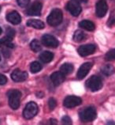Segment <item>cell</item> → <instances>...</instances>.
<instances>
[{"mask_svg": "<svg viewBox=\"0 0 115 125\" xmlns=\"http://www.w3.org/2000/svg\"><path fill=\"white\" fill-rule=\"evenodd\" d=\"M108 6L106 0H99L96 5V14L98 18H103L106 14Z\"/></svg>", "mask_w": 115, "mask_h": 125, "instance_id": "52a82bcc", "label": "cell"}, {"mask_svg": "<svg viewBox=\"0 0 115 125\" xmlns=\"http://www.w3.org/2000/svg\"><path fill=\"white\" fill-rule=\"evenodd\" d=\"M38 113V106L35 102H29L25 106L23 111V116L26 120H30L33 118Z\"/></svg>", "mask_w": 115, "mask_h": 125, "instance_id": "5b68a950", "label": "cell"}, {"mask_svg": "<svg viewBox=\"0 0 115 125\" xmlns=\"http://www.w3.org/2000/svg\"><path fill=\"white\" fill-rule=\"evenodd\" d=\"M42 43L43 44L45 45L46 47L48 48H57L59 45V42L56 38L53 36L45 34L42 37Z\"/></svg>", "mask_w": 115, "mask_h": 125, "instance_id": "ba28073f", "label": "cell"}, {"mask_svg": "<svg viewBox=\"0 0 115 125\" xmlns=\"http://www.w3.org/2000/svg\"><path fill=\"white\" fill-rule=\"evenodd\" d=\"M62 123L63 124H72V120L70 119V116H65L62 118Z\"/></svg>", "mask_w": 115, "mask_h": 125, "instance_id": "83f0119b", "label": "cell"}, {"mask_svg": "<svg viewBox=\"0 0 115 125\" xmlns=\"http://www.w3.org/2000/svg\"><path fill=\"white\" fill-rule=\"evenodd\" d=\"M6 83H7V78L5 76V75H3L2 74H0V85H5Z\"/></svg>", "mask_w": 115, "mask_h": 125, "instance_id": "4dcf8cb0", "label": "cell"}, {"mask_svg": "<svg viewBox=\"0 0 115 125\" xmlns=\"http://www.w3.org/2000/svg\"><path fill=\"white\" fill-rule=\"evenodd\" d=\"M6 20L13 25H18L21 21V17L18 11H11L6 15Z\"/></svg>", "mask_w": 115, "mask_h": 125, "instance_id": "9a60e30c", "label": "cell"}, {"mask_svg": "<svg viewBox=\"0 0 115 125\" xmlns=\"http://www.w3.org/2000/svg\"><path fill=\"white\" fill-rule=\"evenodd\" d=\"M0 11H1V6H0Z\"/></svg>", "mask_w": 115, "mask_h": 125, "instance_id": "e575fe53", "label": "cell"}, {"mask_svg": "<svg viewBox=\"0 0 115 125\" xmlns=\"http://www.w3.org/2000/svg\"><path fill=\"white\" fill-rule=\"evenodd\" d=\"M115 25V14L111 15L110 18H109V20L107 21V25L110 26V27H112Z\"/></svg>", "mask_w": 115, "mask_h": 125, "instance_id": "f1b7e54d", "label": "cell"}, {"mask_svg": "<svg viewBox=\"0 0 115 125\" xmlns=\"http://www.w3.org/2000/svg\"><path fill=\"white\" fill-rule=\"evenodd\" d=\"M114 71H115L114 67L112 65H110V64L104 66V67H102L101 69V72L104 75H106V76H110V75H112L114 73Z\"/></svg>", "mask_w": 115, "mask_h": 125, "instance_id": "ffe728a7", "label": "cell"}, {"mask_svg": "<svg viewBox=\"0 0 115 125\" xmlns=\"http://www.w3.org/2000/svg\"><path fill=\"white\" fill-rule=\"evenodd\" d=\"M42 69V66L39 63V62L35 61L33 62H32L31 66H30V70L32 73H38L39 71H40Z\"/></svg>", "mask_w": 115, "mask_h": 125, "instance_id": "cb8c5ba5", "label": "cell"}, {"mask_svg": "<svg viewBox=\"0 0 115 125\" xmlns=\"http://www.w3.org/2000/svg\"><path fill=\"white\" fill-rule=\"evenodd\" d=\"M48 105H49V108H50L51 110L54 109V108L56 107V105H57V102H56V101H55L54 98L51 97V98L49 99V101H48Z\"/></svg>", "mask_w": 115, "mask_h": 125, "instance_id": "484cf974", "label": "cell"}, {"mask_svg": "<svg viewBox=\"0 0 115 125\" xmlns=\"http://www.w3.org/2000/svg\"><path fill=\"white\" fill-rule=\"evenodd\" d=\"M62 19H63V14L61 10L54 9L47 17V21L51 26H58L62 23Z\"/></svg>", "mask_w": 115, "mask_h": 125, "instance_id": "3957f363", "label": "cell"}, {"mask_svg": "<svg viewBox=\"0 0 115 125\" xmlns=\"http://www.w3.org/2000/svg\"><path fill=\"white\" fill-rule=\"evenodd\" d=\"M21 94L18 90H10L8 91L7 97L9 100V104L13 109H18L20 106Z\"/></svg>", "mask_w": 115, "mask_h": 125, "instance_id": "7a4b0ae2", "label": "cell"}, {"mask_svg": "<svg viewBox=\"0 0 115 125\" xmlns=\"http://www.w3.org/2000/svg\"><path fill=\"white\" fill-rule=\"evenodd\" d=\"M85 37H86V36H85L83 31L77 30L73 34V41L75 42H80L83 40H84Z\"/></svg>", "mask_w": 115, "mask_h": 125, "instance_id": "44dd1931", "label": "cell"}, {"mask_svg": "<svg viewBox=\"0 0 115 125\" xmlns=\"http://www.w3.org/2000/svg\"><path fill=\"white\" fill-rule=\"evenodd\" d=\"M51 124H57V120H51Z\"/></svg>", "mask_w": 115, "mask_h": 125, "instance_id": "1f68e13d", "label": "cell"}, {"mask_svg": "<svg viewBox=\"0 0 115 125\" xmlns=\"http://www.w3.org/2000/svg\"><path fill=\"white\" fill-rule=\"evenodd\" d=\"M51 80L54 85H61L65 81V74L61 71H56L54 72L51 75Z\"/></svg>", "mask_w": 115, "mask_h": 125, "instance_id": "5bb4252c", "label": "cell"}, {"mask_svg": "<svg viewBox=\"0 0 115 125\" xmlns=\"http://www.w3.org/2000/svg\"><path fill=\"white\" fill-rule=\"evenodd\" d=\"M91 67H92V63H91V62H88L83 63L80 67V68H79V70L77 71V78L79 80L83 79V78L86 77V75L88 74V72L91 70Z\"/></svg>", "mask_w": 115, "mask_h": 125, "instance_id": "8fae6325", "label": "cell"}, {"mask_svg": "<svg viewBox=\"0 0 115 125\" xmlns=\"http://www.w3.org/2000/svg\"><path fill=\"white\" fill-rule=\"evenodd\" d=\"M30 47H31V49L33 52H38L41 50L42 48V46H41V44L40 42H39L38 40H33L30 44Z\"/></svg>", "mask_w": 115, "mask_h": 125, "instance_id": "7402d4cb", "label": "cell"}, {"mask_svg": "<svg viewBox=\"0 0 115 125\" xmlns=\"http://www.w3.org/2000/svg\"><path fill=\"white\" fill-rule=\"evenodd\" d=\"M82 103L81 98L76 96H68L64 100V106L67 108H72L77 107Z\"/></svg>", "mask_w": 115, "mask_h": 125, "instance_id": "9c48e42d", "label": "cell"}, {"mask_svg": "<svg viewBox=\"0 0 115 125\" xmlns=\"http://www.w3.org/2000/svg\"><path fill=\"white\" fill-rule=\"evenodd\" d=\"M81 1L83 2L84 3H87V2H88V0H81Z\"/></svg>", "mask_w": 115, "mask_h": 125, "instance_id": "d6a6232c", "label": "cell"}, {"mask_svg": "<svg viewBox=\"0 0 115 125\" xmlns=\"http://www.w3.org/2000/svg\"><path fill=\"white\" fill-rule=\"evenodd\" d=\"M73 66L71 63H64L60 67V71L62 72L65 75V74H70L73 71Z\"/></svg>", "mask_w": 115, "mask_h": 125, "instance_id": "d6986e66", "label": "cell"}, {"mask_svg": "<svg viewBox=\"0 0 115 125\" xmlns=\"http://www.w3.org/2000/svg\"><path fill=\"white\" fill-rule=\"evenodd\" d=\"M96 46L94 44H85L81 45L78 48V53L80 56H88V55L93 54L96 52Z\"/></svg>", "mask_w": 115, "mask_h": 125, "instance_id": "7c38bea8", "label": "cell"}, {"mask_svg": "<svg viewBox=\"0 0 115 125\" xmlns=\"http://www.w3.org/2000/svg\"><path fill=\"white\" fill-rule=\"evenodd\" d=\"M53 58H54V54L48 51L43 52L42 53L39 55V59H40V60L43 62H44V63L50 62L51 61H52Z\"/></svg>", "mask_w": 115, "mask_h": 125, "instance_id": "ac0fdd59", "label": "cell"}, {"mask_svg": "<svg viewBox=\"0 0 115 125\" xmlns=\"http://www.w3.org/2000/svg\"><path fill=\"white\" fill-rule=\"evenodd\" d=\"M30 0H17L18 4L21 6V7H25L28 4Z\"/></svg>", "mask_w": 115, "mask_h": 125, "instance_id": "f546056e", "label": "cell"}, {"mask_svg": "<svg viewBox=\"0 0 115 125\" xmlns=\"http://www.w3.org/2000/svg\"><path fill=\"white\" fill-rule=\"evenodd\" d=\"M41 10L42 3L39 1H35L28 7L26 11V14L28 16H39L41 14Z\"/></svg>", "mask_w": 115, "mask_h": 125, "instance_id": "30bf717a", "label": "cell"}, {"mask_svg": "<svg viewBox=\"0 0 115 125\" xmlns=\"http://www.w3.org/2000/svg\"><path fill=\"white\" fill-rule=\"evenodd\" d=\"M2 29H1V27H0V35L2 34Z\"/></svg>", "mask_w": 115, "mask_h": 125, "instance_id": "836d02e7", "label": "cell"}, {"mask_svg": "<svg viewBox=\"0 0 115 125\" xmlns=\"http://www.w3.org/2000/svg\"><path fill=\"white\" fill-rule=\"evenodd\" d=\"M66 9L70 14L74 16V17H77L81 12V6L80 4L79 0H70V2L67 3Z\"/></svg>", "mask_w": 115, "mask_h": 125, "instance_id": "8992f818", "label": "cell"}, {"mask_svg": "<svg viewBox=\"0 0 115 125\" xmlns=\"http://www.w3.org/2000/svg\"><path fill=\"white\" fill-rule=\"evenodd\" d=\"M86 87L92 92L98 91L103 87V82L99 77L96 75H92L87 80Z\"/></svg>", "mask_w": 115, "mask_h": 125, "instance_id": "277c9868", "label": "cell"}, {"mask_svg": "<svg viewBox=\"0 0 115 125\" xmlns=\"http://www.w3.org/2000/svg\"><path fill=\"white\" fill-rule=\"evenodd\" d=\"M6 37H8L11 39L14 38V35H15V31L11 28H6Z\"/></svg>", "mask_w": 115, "mask_h": 125, "instance_id": "4316f807", "label": "cell"}, {"mask_svg": "<svg viewBox=\"0 0 115 125\" xmlns=\"http://www.w3.org/2000/svg\"><path fill=\"white\" fill-rule=\"evenodd\" d=\"M106 60L108 61H114L115 60V48L114 49H111L109 52L106 54Z\"/></svg>", "mask_w": 115, "mask_h": 125, "instance_id": "d4e9b609", "label": "cell"}, {"mask_svg": "<svg viewBox=\"0 0 115 125\" xmlns=\"http://www.w3.org/2000/svg\"><path fill=\"white\" fill-rule=\"evenodd\" d=\"M79 26L80 28L85 29V30H88V31H93L95 30L96 29V25L95 24L91 21H88V20H83L81 21L80 23H79Z\"/></svg>", "mask_w": 115, "mask_h": 125, "instance_id": "e0dca14e", "label": "cell"}, {"mask_svg": "<svg viewBox=\"0 0 115 125\" xmlns=\"http://www.w3.org/2000/svg\"><path fill=\"white\" fill-rule=\"evenodd\" d=\"M79 116L82 122L87 123V122H91L93 121L97 116V113H96V110L94 107H87L82 109L80 113H79Z\"/></svg>", "mask_w": 115, "mask_h": 125, "instance_id": "6da1fadb", "label": "cell"}, {"mask_svg": "<svg viewBox=\"0 0 115 125\" xmlns=\"http://www.w3.org/2000/svg\"><path fill=\"white\" fill-rule=\"evenodd\" d=\"M0 60H1V56H0Z\"/></svg>", "mask_w": 115, "mask_h": 125, "instance_id": "d590c367", "label": "cell"}, {"mask_svg": "<svg viewBox=\"0 0 115 125\" xmlns=\"http://www.w3.org/2000/svg\"><path fill=\"white\" fill-rule=\"evenodd\" d=\"M11 41H12V39L6 36V37H3L2 39H0V47H2L3 45H6V46H7V47L14 48V44H11Z\"/></svg>", "mask_w": 115, "mask_h": 125, "instance_id": "603a6c76", "label": "cell"}, {"mask_svg": "<svg viewBox=\"0 0 115 125\" xmlns=\"http://www.w3.org/2000/svg\"><path fill=\"white\" fill-rule=\"evenodd\" d=\"M28 78V73L26 71H22L21 70H15L13 71L11 74V78L13 81L16 82V83H21V82H24Z\"/></svg>", "mask_w": 115, "mask_h": 125, "instance_id": "4fadbf2b", "label": "cell"}, {"mask_svg": "<svg viewBox=\"0 0 115 125\" xmlns=\"http://www.w3.org/2000/svg\"><path fill=\"white\" fill-rule=\"evenodd\" d=\"M27 25L36 29H43L45 27L44 23L39 20H37V19H30V20H28L27 21Z\"/></svg>", "mask_w": 115, "mask_h": 125, "instance_id": "2e32d148", "label": "cell"}]
</instances>
